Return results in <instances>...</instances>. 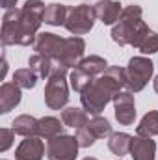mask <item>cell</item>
Returning a JSON list of instances; mask_svg holds the SVG:
<instances>
[{
    "mask_svg": "<svg viewBox=\"0 0 158 160\" xmlns=\"http://www.w3.org/2000/svg\"><path fill=\"white\" fill-rule=\"evenodd\" d=\"M106 60L101 58V56H89V58H84L77 65V69H80L82 73H86L87 77H97V75H102L108 67H106Z\"/></svg>",
    "mask_w": 158,
    "mask_h": 160,
    "instance_id": "16",
    "label": "cell"
},
{
    "mask_svg": "<svg viewBox=\"0 0 158 160\" xmlns=\"http://www.w3.org/2000/svg\"><path fill=\"white\" fill-rule=\"evenodd\" d=\"M28 65H30V69H32L39 78H47V77H50V73H52V69H54L52 60L47 58V56H43V54H37V52H36L34 56H30Z\"/></svg>",
    "mask_w": 158,
    "mask_h": 160,
    "instance_id": "19",
    "label": "cell"
},
{
    "mask_svg": "<svg viewBox=\"0 0 158 160\" xmlns=\"http://www.w3.org/2000/svg\"><path fill=\"white\" fill-rule=\"evenodd\" d=\"M21 102V86L15 82H4L0 88V112L7 114Z\"/></svg>",
    "mask_w": 158,
    "mask_h": 160,
    "instance_id": "13",
    "label": "cell"
},
{
    "mask_svg": "<svg viewBox=\"0 0 158 160\" xmlns=\"http://www.w3.org/2000/svg\"><path fill=\"white\" fill-rule=\"evenodd\" d=\"M67 15H69L67 6H63V4H50V6H47V9H45L43 22L52 24V26H60V24H65Z\"/></svg>",
    "mask_w": 158,
    "mask_h": 160,
    "instance_id": "17",
    "label": "cell"
},
{
    "mask_svg": "<svg viewBox=\"0 0 158 160\" xmlns=\"http://www.w3.org/2000/svg\"><path fill=\"white\" fill-rule=\"evenodd\" d=\"M78 147L77 136L58 134L47 142V157L48 160H75L78 155Z\"/></svg>",
    "mask_w": 158,
    "mask_h": 160,
    "instance_id": "7",
    "label": "cell"
},
{
    "mask_svg": "<svg viewBox=\"0 0 158 160\" xmlns=\"http://www.w3.org/2000/svg\"><path fill=\"white\" fill-rule=\"evenodd\" d=\"M153 69H155V65L151 60H147L143 56L132 58L126 67V89L132 93L141 91L153 77Z\"/></svg>",
    "mask_w": 158,
    "mask_h": 160,
    "instance_id": "5",
    "label": "cell"
},
{
    "mask_svg": "<svg viewBox=\"0 0 158 160\" xmlns=\"http://www.w3.org/2000/svg\"><path fill=\"white\" fill-rule=\"evenodd\" d=\"M69 101V89H67V67L54 65L50 77L47 80L45 88V102L50 110H62Z\"/></svg>",
    "mask_w": 158,
    "mask_h": 160,
    "instance_id": "4",
    "label": "cell"
},
{
    "mask_svg": "<svg viewBox=\"0 0 158 160\" xmlns=\"http://www.w3.org/2000/svg\"><path fill=\"white\" fill-rule=\"evenodd\" d=\"M62 121H63V125L73 127V128H82V127H86V125L89 123L87 112L82 110V108H75V106L65 108V110L62 112Z\"/></svg>",
    "mask_w": 158,
    "mask_h": 160,
    "instance_id": "18",
    "label": "cell"
},
{
    "mask_svg": "<svg viewBox=\"0 0 158 160\" xmlns=\"http://www.w3.org/2000/svg\"><path fill=\"white\" fill-rule=\"evenodd\" d=\"M13 127V130H15V134H21V136H24V138H28V136H37V127H39V119H36V118H32V116H19V118H15V121L11 123Z\"/></svg>",
    "mask_w": 158,
    "mask_h": 160,
    "instance_id": "15",
    "label": "cell"
},
{
    "mask_svg": "<svg viewBox=\"0 0 158 160\" xmlns=\"http://www.w3.org/2000/svg\"><path fill=\"white\" fill-rule=\"evenodd\" d=\"M45 155V143L39 136H28L15 151V160H41Z\"/></svg>",
    "mask_w": 158,
    "mask_h": 160,
    "instance_id": "11",
    "label": "cell"
},
{
    "mask_svg": "<svg viewBox=\"0 0 158 160\" xmlns=\"http://www.w3.org/2000/svg\"><path fill=\"white\" fill-rule=\"evenodd\" d=\"M77 140H78V145L80 147H89V145H93L95 143V134L87 128V125L86 127H82V128H77Z\"/></svg>",
    "mask_w": 158,
    "mask_h": 160,
    "instance_id": "26",
    "label": "cell"
},
{
    "mask_svg": "<svg viewBox=\"0 0 158 160\" xmlns=\"http://www.w3.org/2000/svg\"><path fill=\"white\" fill-rule=\"evenodd\" d=\"M121 88H126V69L108 67L97 80H93L80 95L82 106L87 114L99 116L104 106L114 101Z\"/></svg>",
    "mask_w": 158,
    "mask_h": 160,
    "instance_id": "2",
    "label": "cell"
},
{
    "mask_svg": "<svg viewBox=\"0 0 158 160\" xmlns=\"http://www.w3.org/2000/svg\"><path fill=\"white\" fill-rule=\"evenodd\" d=\"M6 69H7V63H6V58L2 60V78L6 77Z\"/></svg>",
    "mask_w": 158,
    "mask_h": 160,
    "instance_id": "29",
    "label": "cell"
},
{
    "mask_svg": "<svg viewBox=\"0 0 158 160\" xmlns=\"http://www.w3.org/2000/svg\"><path fill=\"white\" fill-rule=\"evenodd\" d=\"M153 86H155V91H156V93H158V77H156V78H155V84H153Z\"/></svg>",
    "mask_w": 158,
    "mask_h": 160,
    "instance_id": "30",
    "label": "cell"
},
{
    "mask_svg": "<svg viewBox=\"0 0 158 160\" xmlns=\"http://www.w3.org/2000/svg\"><path fill=\"white\" fill-rule=\"evenodd\" d=\"M147 32H149V26L141 21V8L132 4L123 8L117 24L112 28V39L119 45L138 47V43Z\"/></svg>",
    "mask_w": 158,
    "mask_h": 160,
    "instance_id": "3",
    "label": "cell"
},
{
    "mask_svg": "<svg viewBox=\"0 0 158 160\" xmlns=\"http://www.w3.org/2000/svg\"><path fill=\"white\" fill-rule=\"evenodd\" d=\"M95 19H97V13H95V6H87V4H80L77 8L69 9V15H67V21H65V28L75 34V36H84L87 34L93 24H95Z\"/></svg>",
    "mask_w": 158,
    "mask_h": 160,
    "instance_id": "6",
    "label": "cell"
},
{
    "mask_svg": "<svg viewBox=\"0 0 158 160\" xmlns=\"http://www.w3.org/2000/svg\"><path fill=\"white\" fill-rule=\"evenodd\" d=\"M136 132H138V136H145V138L156 136L158 134V112L156 110H151L149 114H145L141 118Z\"/></svg>",
    "mask_w": 158,
    "mask_h": 160,
    "instance_id": "20",
    "label": "cell"
},
{
    "mask_svg": "<svg viewBox=\"0 0 158 160\" xmlns=\"http://www.w3.org/2000/svg\"><path fill=\"white\" fill-rule=\"evenodd\" d=\"M155 151H156L155 140L145 138V136H138V138H132L128 153L134 160H155Z\"/></svg>",
    "mask_w": 158,
    "mask_h": 160,
    "instance_id": "12",
    "label": "cell"
},
{
    "mask_svg": "<svg viewBox=\"0 0 158 160\" xmlns=\"http://www.w3.org/2000/svg\"><path fill=\"white\" fill-rule=\"evenodd\" d=\"M121 4L114 2V0H99L95 4V13H97V19H101L104 24H114L117 22L119 17H121Z\"/></svg>",
    "mask_w": 158,
    "mask_h": 160,
    "instance_id": "14",
    "label": "cell"
},
{
    "mask_svg": "<svg viewBox=\"0 0 158 160\" xmlns=\"http://www.w3.org/2000/svg\"><path fill=\"white\" fill-rule=\"evenodd\" d=\"M136 48H140L143 54H155L158 50V34L153 32V30H149V32L141 38V41L138 43Z\"/></svg>",
    "mask_w": 158,
    "mask_h": 160,
    "instance_id": "25",
    "label": "cell"
},
{
    "mask_svg": "<svg viewBox=\"0 0 158 160\" xmlns=\"http://www.w3.org/2000/svg\"><path fill=\"white\" fill-rule=\"evenodd\" d=\"M45 4L41 0H26L21 9H7L2 17L4 45H32L37 39V30L43 22Z\"/></svg>",
    "mask_w": 158,
    "mask_h": 160,
    "instance_id": "1",
    "label": "cell"
},
{
    "mask_svg": "<svg viewBox=\"0 0 158 160\" xmlns=\"http://www.w3.org/2000/svg\"><path fill=\"white\" fill-rule=\"evenodd\" d=\"M84 50H86V43H84L82 38H77V36L67 38L65 43H63V50H62V54H60L58 63L63 65V67H67V69L78 65L80 62H82Z\"/></svg>",
    "mask_w": 158,
    "mask_h": 160,
    "instance_id": "8",
    "label": "cell"
},
{
    "mask_svg": "<svg viewBox=\"0 0 158 160\" xmlns=\"http://www.w3.org/2000/svg\"><path fill=\"white\" fill-rule=\"evenodd\" d=\"M37 75L28 67V69H19V71H15V75H13V82L15 84H19L21 88H24V89H30V88H34L36 86V82H37Z\"/></svg>",
    "mask_w": 158,
    "mask_h": 160,
    "instance_id": "23",
    "label": "cell"
},
{
    "mask_svg": "<svg viewBox=\"0 0 158 160\" xmlns=\"http://www.w3.org/2000/svg\"><path fill=\"white\" fill-rule=\"evenodd\" d=\"M87 128L95 134V138H106V136H112V125L106 119L95 116L93 119L87 123Z\"/></svg>",
    "mask_w": 158,
    "mask_h": 160,
    "instance_id": "24",
    "label": "cell"
},
{
    "mask_svg": "<svg viewBox=\"0 0 158 160\" xmlns=\"http://www.w3.org/2000/svg\"><path fill=\"white\" fill-rule=\"evenodd\" d=\"M15 4H17V0H2V8H6V9H13Z\"/></svg>",
    "mask_w": 158,
    "mask_h": 160,
    "instance_id": "28",
    "label": "cell"
},
{
    "mask_svg": "<svg viewBox=\"0 0 158 160\" xmlns=\"http://www.w3.org/2000/svg\"><path fill=\"white\" fill-rule=\"evenodd\" d=\"M114 104H116V119L121 125H132L136 119V106H134L132 91H119L114 97Z\"/></svg>",
    "mask_w": 158,
    "mask_h": 160,
    "instance_id": "10",
    "label": "cell"
},
{
    "mask_svg": "<svg viewBox=\"0 0 158 160\" xmlns=\"http://www.w3.org/2000/svg\"><path fill=\"white\" fill-rule=\"evenodd\" d=\"M130 143H132V136H128V134H125V132H116V134H112L110 140H108L110 151H112L114 155H117V157H123V155H126V153L130 151Z\"/></svg>",
    "mask_w": 158,
    "mask_h": 160,
    "instance_id": "21",
    "label": "cell"
},
{
    "mask_svg": "<svg viewBox=\"0 0 158 160\" xmlns=\"http://www.w3.org/2000/svg\"><path fill=\"white\" fill-rule=\"evenodd\" d=\"M63 43H65L63 38H60L56 34H47L45 32V34H39L37 36V39L34 43V50L37 54H43V56L58 62L60 60V54L63 50Z\"/></svg>",
    "mask_w": 158,
    "mask_h": 160,
    "instance_id": "9",
    "label": "cell"
},
{
    "mask_svg": "<svg viewBox=\"0 0 158 160\" xmlns=\"http://www.w3.org/2000/svg\"><path fill=\"white\" fill-rule=\"evenodd\" d=\"M84 160H97V158H93V157H87V158H84Z\"/></svg>",
    "mask_w": 158,
    "mask_h": 160,
    "instance_id": "31",
    "label": "cell"
},
{
    "mask_svg": "<svg viewBox=\"0 0 158 160\" xmlns=\"http://www.w3.org/2000/svg\"><path fill=\"white\" fill-rule=\"evenodd\" d=\"M63 121L56 119V118H43L39 119V127H37V136L45 138V140H50L58 134H62V125Z\"/></svg>",
    "mask_w": 158,
    "mask_h": 160,
    "instance_id": "22",
    "label": "cell"
},
{
    "mask_svg": "<svg viewBox=\"0 0 158 160\" xmlns=\"http://www.w3.org/2000/svg\"><path fill=\"white\" fill-rule=\"evenodd\" d=\"M13 138H15V130L13 128H2L0 130V151H7L9 145L13 143Z\"/></svg>",
    "mask_w": 158,
    "mask_h": 160,
    "instance_id": "27",
    "label": "cell"
}]
</instances>
